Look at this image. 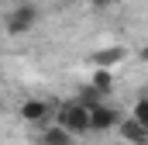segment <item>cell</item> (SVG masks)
Returning <instances> with one entry per match:
<instances>
[{
	"mask_svg": "<svg viewBox=\"0 0 148 145\" xmlns=\"http://www.w3.org/2000/svg\"><path fill=\"white\" fill-rule=\"evenodd\" d=\"M141 62H145V66H148V45H145V48H141Z\"/></svg>",
	"mask_w": 148,
	"mask_h": 145,
	"instance_id": "obj_12",
	"label": "cell"
},
{
	"mask_svg": "<svg viewBox=\"0 0 148 145\" xmlns=\"http://www.w3.org/2000/svg\"><path fill=\"white\" fill-rule=\"evenodd\" d=\"M117 135H121L127 145H148V138H145V124H141L138 117H121Z\"/></svg>",
	"mask_w": 148,
	"mask_h": 145,
	"instance_id": "obj_6",
	"label": "cell"
},
{
	"mask_svg": "<svg viewBox=\"0 0 148 145\" xmlns=\"http://www.w3.org/2000/svg\"><path fill=\"white\" fill-rule=\"evenodd\" d=\"M76 100H79L83 107H97V104H103L107 97H103V93H100V90H97L93 83H83V86L76 90Z\"/></svg>",
	"mask_w": 148,
	"mask_h": 145,
	"instance_id": "obj_9",
	"label": "cell"
},
{
	"mask_svg": "<svg viewBox=\"0 0 148 145\" xmlns=\"http://www.w3.org/2000/svg\"><path fill=\"white\" fill-rule=\"evenodd\" d=\"M145 97H148V93H145Z\"/></svg>",
	"mask_w": 148,
	"mask_h": 145,
	"instance_id": "obj_14",
	"label": "cell"
},
{
	"mask_svg": "<svg viewBox=\"0 0 148 145\" xmlns=\"http://www.w3.org/2000/svg\"><path fill=\"white\" fill-rule=\"evenodd\" d=\"M55 121L69 131V135H86L90 131V107H83L79 100H69V104H62V107L55 110Z\"/></svg>",
	"mask_w": 148,
	"mask_h": 145,
	"instance_id": "obj_1",
	"label": "cell"
},
{
	"mask_svg": "<svg viewBox=\"0 0 148 145\" xmlns=\"http://www.w3.org/2000/svg\"><path fill=\"white\" fill-rule=\"evenodd\" d=\"M97 7H107V3H117V0H93Z\"/></svg>",
	"mask_w": 148,
	"mask_h": 145,
	"instance_id": "obj_11",
	"label": "cell"
},
{
	"mask_svg": "<svg viewBox=\"0 0 148 145\" xmlns=\"http://www.w3.org/2000/svg\"><path fill=\"white\" fill-rule=\"evenodd\" d=\"M145 138H148V121H145Z\"/></svg>",
	"mask_w": 148,
	"mask_h": 145,
	"instance_id": "obj_13",
	"label": "cell"
},
{
	"mask_svg": "<svg viewBox=\"0 0 148 145\" xmlns=\"http://www.w3.org/2000/svg\"><path fill=\"white\" fill-rule=\"evenodd\" d=\"M124 59H127L124 45H110V48H100V52H93V55H90V66H100V69H114V66H121Z\"/></svg>",
	"mask_w": 148,
	"mask_h": 145,
	"instance_id": "obj_5",
	"label": "cell"
},
{
	"mask_svg": "<svg viewBox=\"0 0 148 145\" xmlns=\"http://www.w3.org/2000/svg\"><path fill=\"white\" fill-rule=\"evenodd\" d=\"M35 24H38V7H35V0H21V3L3 17L7 35H28Z\"/></svg>",
	"mask_w": 148,
	"mask_h": 145,
	"instance_id": "obj_2",
	"label": "cell"
},
{
	"mask_svg": "<svg viewBox=\"0 0 148 145\" xmlns=\"http://www.w3.org/2000/svg\"><path fill=\"white\" fill-rule=\"evenodd\" d=\"M131 117H138L141 124H145V121H148V97H141V100L134 104V110H131Z\"/></svg>",
	"mask_w": 148,
	"mask_h": 145,
	"instance_id": "obj_10",
	"label": "cell"
},
{
	"mask_svg": "<svg viewBox=\"0 0 148 145\" xmlns=\"http://www.w3.org/2000/svg\"><path fill=\"white\" fill-rule=\"evenodd\" d=\"M121 124V110L110 107V104H97L90 107V131H110Z\"/></svg>",
	"mask_w": 148,
	"mask_h": 145,
	"instance_id": "obj_4",
	"label": "cell"
},
{
	"mask_svg": "<svg viewBox=\"0 0 148 145\" xmlns=\"http://www.w3.org/2000/svg\"><path fill=\"white\" fill-rule=\"evenodd\" d=\"M90 83H93V86H97L103 97H110V93H114V69H100V66H93Z\"/></svg>",
	"mask_w": 148,
	"mask_h": 145,
	"instance_id": "obj_8",
	"label": "cell"
},
{
	"mask_svg": "<svg viewBox=\"0 0 148 145\" xmlns=\"http://www.w3.org/2000/svg\"><path fill=\"white\" fill-rule=\"evenodd\" d=\"M52 110H55V104H52V100L28 97V100L21 104V121H28V124H45V121L52 117Z\"/></svg>",
	"mask_w": 148,
	"mask_h": 145,
	"instance_id": "obj_3",
	"label": "cell"
},
{
	"mask_svg": "<svg viewBox=\"0 0 148 145\" xmlns=\"http://www.w3.org/2000/svg\"><path fill=\"white\" fill-rule=\"evenodd\" d=\"M41 145H73V135L55 121L52 128H45V131H41Z\"/></svg>",
	"mask_w": 148,
	"mask_h": 145,
	"instance_id": "obj_7",
	"label": "cell"
}]
</instances>
